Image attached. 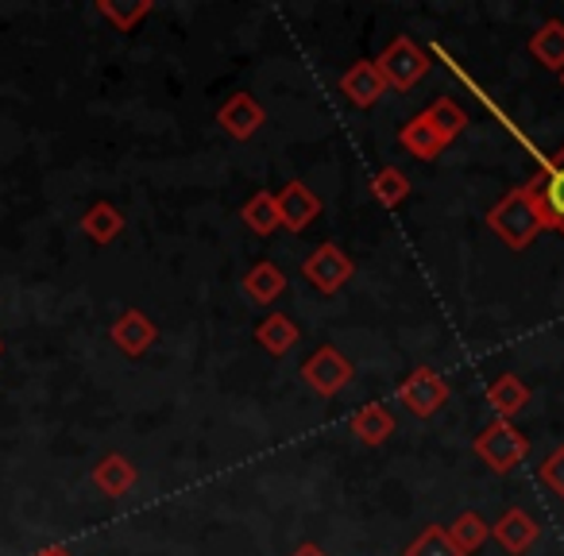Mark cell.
Instances as JSON below:
<instances>
[{"instance_id": "obj_7", "label": "cell", "mask_w": 564, "mask_h": 556, "mask_svg": "<svg viewBox=\"0 0 564 556\" xmlns=\"http://www.w3.org/2000/svg\"><path fill=\"white\" fill-rule=\"evenodd\" d=\"M302 383L317 394V399H337L348 383L356 379V368L352 360H345V352L333 345H322L306 363H302Z\"/></svg>"}, {"instance_id": "obj_17", "label": "cell", "mask_w": 564, "mask_h": 556, "mask_svg": "<svg viewBox=\"0 0 564 556\" xmlns=\"http://www.w3.org/2000/svg\"><path fill=\"white\" fill-rule=\"evenodd\" d=\"M256 340H259V348H263V352L286 356V352H291V348L302 340V329H299V325H294L286 314L271 309V314H267L263 321L256 325Z\"/></svg>"}, {"instance_id": "obj_13", "label": "cell", "mask_w": 564, "mask_h": 556, "mask_svg": "<svg viewBox=\"0 0 564 556\" xmlns=\"http://www.w3.org/2000/svg\"><path fill=\"white\" fill-rule=\"evenodd\" d=\"M348 429H352V437L360 440V445L379 448L391 440V433L399 429V422H394V414L383 406V402H364V406L348 417Z\"/></svg>"}, {"instance_id": "obj_9", "label": "cell", "mask_w": 564, "mask_h": 556, "mask_svg": "<svg viewBox=\"0 0 564 556\" xmlns=\"http://www.w3.org/2000/svg\"><path fill=\"white\" fill-rule=\"evenodd\" d=\"M274 201H279V220L286 232H306V228L322 217V197H317L302 178L286 182V186L274 194Z\"/></svg>"}, {"instance_id": "obj_5", "label": "cell", "mask_w": 564, "mask_h": 556, "mask_svg": "<svg viewBox=\"0 0 564 556\" xmlns=\"http://www.w3.org/2000/svg\"><path fill=\"white\" fill-rule=\"evenodd\" d=\"M376 66H379V74H383L387 89L410 94V89L433 70V55L422 47V43L410 40V35H394V40L387 43L383 55L376 58Z\"/></svg>"}, {"instance_id": "obj_26", "label": "cell", "mask_w": 564, "mask_h": 556, "mask_svg": "<svg viewBox=\"0 0 564 556\" xmlns=\"http://www.w3.org/2000/svg\"><path fill=\"white\" fill-rule=\"evenodd\" d=\"M101 12H105L109 20H117L120 32H128V28H135L143 17H148L151 4H148V0H143V4H135V9H117V4H101Z\"/></svg>"}, {"instance_id": "obj_15", "label": "cell", "mask_w": 564, "mask_h": 556, "mask_svg": "<svg viewBox=\"0 0 564 556\" xmlns=\"http://www.w3.org/2000/svg\"><path fill=\"white\" fill-rule=\"evenodd\" d=\"M240 291L248 294V302H256V306H274V302L282 298V291H286V274H282V266L271 263V259H259L240 279Z\"/></svg>"}, {"instance_id": "obj_20", "label": "cell", "mask_w": 564, "mask_h": 556, "mask_svg": "<svg viewBox=\"0 0 564 556\" xmlns=\"http://www.w3.org/2000/svg\"><path fill=\"white\" fill-rule=\"evenodd\" d=\"M112 340H117L128 356H143L151 345H155V325H151L140 309H128V314L112 325Z\"/></svg>"}, {"instance_id": "obj_1", "label": "cell", "mask_w": 564, "mask_h": 556, "mask_svg": "<svg viewBox=\"0 0 564 556\" xmlns=\"http://www.w3.org/2000/svg\"><path fill=\"white\" fill-rule=\"evenodd\" d=\"M468 128V112L460 109V101L453 97H437L433 105H425L417 117H410L399 128V148L406 155L422 159V163H437Z\"/></svg>"}, {"instance_id": "obj_25", "label": "cell", "mask_w": 564, "mask_h": 556, "mask_svg": "<svg viewBox=\"0 0 564 556\" xmlns=\"http://www.w3.org/2000/svg\"><path fill=\"white\" fill-rule=\"evenodd\" d=\"M538 479L549 487V491L556 494V499H564V445H556L553 453L545 456V464H541Z\"/></svg>"}, {"instance_id": "obj_2", "label": "cell", "mask_w": 564, "mask_h": 556, "mask_svg": "<svg viewBox=\"0 0 564 556\" xmlns=\"http://www.w3.org/2000/svg\"><path fill=\"white\" fill-rule=\"evenodd\" d=\"M487 228H491L510 251H525L541 232H545V228H541V217H538V205L530 201L525 186L507 189V194L487 209Z\"/></svg>"}, {"instance_id": "obj_18", "label": "cell", "mask_w": 564, "mask_h": 556, "mask_svg": "<svg viewBox=\"0 0 564 556\" xmlns=\"http://www.w3.org/2000/svg\"><path fill=\"white\" fill-rule=\"evenodd\" d=\"M445 533H448V541H453V548L460 556H476L479 548L491 541V525H487L476 510H464V514H456L453 525H448Z\"/></svg>"}, {"instance_id": "obj_12", "label": "cell", "mask_w": 564, "mask_h": 556, "mask_svg": "<svg viewBox=\"0 0 564 556\" xmlns=\"http://www.w3.org/2000/svg\"><path fill=\"white\" fill-rule=\"evenodd\" d=\"M538 537H541V525L533 522V517L525 514L522 506H510L507 514H502L499 522L491 525V541H495V545H499L507 556L530 553V548L538 545Z\"/></svg>"}, {"instance_id": "obj_24", "label": "cell", "mask_w": 564, "mask_h": 556, "mask_svg": "<svg viewBox=\"0 0 564 556\" xmlns=\"http://www.w3.org/2000/svg\"><path fill=\"white\" fill-rule=\"evenodd\" d=\"M120 225H124V220H120V212L112 209V205H97V209L86 217L89 236H94V240H101V243L112 240V236L120 232Z\"/></svg>"}, {"instance_id": "obj_16", "label": "cell", "mask_w": 564, "mask_h": 556, "mask_svg": "<svg viewBox=\"0 0 564 556\" xmlns=\"http://www.w3.org/2000/svg\"><path fill=\"white\" fill-rule=\"evenodd\" d=\"M525 51H530V55L538 58V63L545 66V70L564 74V20L549 17L545 24H541L538 32L530 35Z\"/></svg>"}, {"instance_id": "obj_4", "label": "cell", "mask_w": 564, "mask_h": 556, "mask_svg": "<svg viewBox=\"0 0 564 556\" xmlns=\"http://www.w3.org/2000/svg\"><path fill=\"white\" fill-rule=\"evenodd\" d=\"M471 453H476L495 476H507V471H514L518 464L530 456V437H525L514 422H499V417H495V422H487L484 429L476 433Z\"/></svg>"}, {"instance_id": "obj_22", "label": "cell", "mask_w": 564, "mask_h": 556, "mask_svg": "<svg viewBox=\"0 0 564 556\" xmlns=\"http://www.w3.org/2000/svg\"><path fill=\"white\" fill-rule=\"evenodd\" d=\"M132 483H135V464H128L124 456L101 460V468H97V487H101L105 494H124Z\"/></svg>"}, {"instance_id": "obj_28", "label": "cell", "mask_w": 564, "mask_h": 556, "mask_svg": "<svg viewBox=\"0 0 564 556\" xmlns=\"http://www.w3.org/2000/svg\"><path fill=\"white\" fill-rule=\"evenodd\" d=\"M561 86H564V74H561Z\"/></svg>"}, {"instance_id": "obj_19", "label": "cell", "mask_w": 564, "mask_h": 556, "mask_svg": "<svg viewBox=\"0 0 564 556\" xmlns=\"http://www.w3.org/2000/svg\"><path fill=\"white\" fill-rule=\"evenodd\" d=\"M240 220H243V228H248V232H256V236L279 232V228H282L279 201H274L271 189H256V194H251L248 201L240 205Z\"/></svg>"}, {"instance_id": "obj_27", "label": "cell", "mask_w": 564, "mask_h": 556, "mask_svg": "<svg viewBox=\"0 0 564 556\" xmlns=\"http://www.w3.org/2000/svg\"><path fill=\"white\" fill-rule=\"evenodd\" d=\"M291 556H329V553H325V548L322 545H314V541H302V545L299 548H294V553Z\"/></svg>"}, {"instance_id": "obj_14", "label": "cell", "mask_w": 564, "mask_h": 556, "mask_svg": "<svg viewBox=\"0 0 564 556\" xmlns=\"http://www.w3.org/2000/svg\"><path fill=\"white\" fill-rule=\"evenodd\" d=\"M487 406L499 422H514L525 406H530V386L514 375V371H502L499 379L487 383Z\"/></svg>"}, {"instance_id": "obj_10", "label": "cell", "mask_w": 564, "mask_h": 556, "mask_svg": "<svg viewBox=\"0 0 564 556\" xmlns=\"http://www.w3.org/2000/svg\"><path fill=\"white\" fill-rule=\"evenodd\" d=\"M217 124H220V132H225L228 140L248 143L251 135H256L259 128L267 124V109L251 94H232L217 109Z\"/></svg>"}, {"instance_id": "obj_23", "label": "cell", "mask_w": 564, "mask_h": 556, "mask_svg": "<svg viewBox=\"0 0 564 556\" xmlns=\"http://www.w3.org/2000/svg\"><path fill=\"white\" fill-rule=\"evenodd\" d=\"M402 556H460V553H456L453 541H448L445 525H425V530L410 541Z\"/></svg>"}, {"instance_id": "obj_21", "label": "cell", "mask_w": 564, "mask_h": 556, "mask_svg": "<svg viewBox=\"0 0 564 556\" xmlns=\"http://www.w3.org/2000/svg\"><path fill=\"white\" fill-rule=\"evenodd\" d=\"M410 178L399 171V166H383V171H376V178H371V197H376L383 209H399L402 201L410 197Z\"/></svg>"}, {"instance_id": "obj_3", "label": "cell", "mask_w": 564, "mask_h": 556, "mask_svg": "<svg viewBox=\"0 0 564 556\" xmlns=\"http://www.w3.org/2000/svg\"><path fill=\"white\" fill-rule=\"evenodd\" d=\"M525 194L538 205L541 228L564 236V143L553 155L538 159V174L525 182Z\"/></svg>"}, {"instance_id": "obj_11", "label": "cell", "mask_w": 564, "mask_h": 556, "mask_svg": "<svg viewBox=\"0 0 564 556\" xmlns=\"http://www.w3.org/2000/svg\"><path fill=\"white\" fill-rule=\"evenodd\" d=\"M340 94H345V101L352 105V109H371V105L387 94V81H383V74H379L376 58H360V63L348 66V70L340 74Z\"/></svg>"}, {"instance_id": "obj_8", "label": "cell", "mask_w": 564, "mask_h": 556, "mask_svg": "<svg viewBox=\"0 0 564 556\" xmlns=\"http://www.w3.org/2000/svg\"><path fill=\"white\" fill-rule=\"evenodd\" d=\"M448 383H445V375L441 371H433V368H414L406 379L399 383V402L410 410L414 417H433L437 410H445V402H448Z\"/></svg>"}, {"instance_id": "obj_6", "label": "cell", "mask_w": 564, "mask_h": 556, "mask_svg": "<svg viewBox=\"0 0 564 556\" xmlns=\"http://www.w3.org/2000/svg\"><path fill=\"white\" fill-rule=\"evenodd\" d=\"M356 263L337 240H325L322 248H314L306 259H302V279L314 286L322 298H333L337 291H345L352 283Z\"/></svg>"}]
</instances>
